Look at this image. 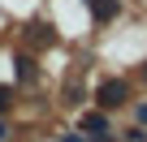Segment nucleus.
<instances>
[{"label": "nucleus", "mask_w": 147, "mask_h": 142, "mask_svg": "<svg viewBox=\"0 0 147 142\" xmlns=\"http://www.w3.org/2000/svg\"><path fill=\"white\" fill-rule=\"evenodd\" d=\"M95 103H100L104 112L125 108V103H130V82H125V78H104V82L95 86Z\"/></svg>", "instance_id": "1"}, {"label": "nucleus", "mask_w": 147, "mask_h": 142, "mask_svg": "<svg viewBox=\"0 0 147 142\" xmlns=\"http://www.w3.org/2000/svg\"><path fill=\"white\" fill-rule=\"evenodd\" d=\"M78 129H82L91 142H117V129H113V121H108V112H104V108H95V112H82Z\"/></svg>", "instance_id": "2"}, {"label": "nucleus", "mask_w": 147, "mask_h": 142, "mask_svg": "<svg viewBox=\"0 0 147 142\" xmlns=\"http://www.w3.org/2000/svg\"><path fill=\"white\" fill-rule=\"evenodd\" d=\"M13 78H18L22 86H30V82L39 78V60H35V52H13Z\"/></svg>", "instance_id": "3"}, {"label": "nucleus", "mask_w": 147, "mask_h": 142, "mask_svg": "<svg viewBox=\"0 0 147 142\" xmlns=\"http://www.w3.org/2000/svg\"><path fill=\"white\" fill-rule=\"evenodd\" d=\"M82 5H87L91 22H100V26L117 22V13H121V0H82Z\"/></svg>", "instance_id": "4"}, {"label": "nucleus", "mask_w": 147, "mask_h": 142, "mask_svg": "<svg viewBox=\"0 0 147 142\" xmlns=\"http://www.w3.org/2000/svg\"><path fill=\"white\" fill-rule=\"evenodd\" d=\"M26 39H30L35 47H52V43H56V30H52L48 22H30V26H26Z\"/></svg>", "instance_id": "5"}, {"label": "nucleus", "mask_w": 147, "mask_h": 142, "mask_svg": "<svg viewBox=\"0 0 147 142\" xmlns=\"http://www.w3.org/2000/svg\"><path fill=\"white\" fill-rule=\"evenodd\" d=\"M117 142H147V129H143V125H134V129L117 133Z\"/></svg>", "instance_id": "6"}, {"label": "nucleus", "mask_w": 147, "mask_h": 142, "mask_svg": "<svg viewBox=\"0 0 147 142\" xmlns=\"http://www.w3.org/2000/svg\"><path fill=\"white\" fill-rule=\"evenodd\" d=\"M130 121H134V125H143V129H147V99H138V103H134V108H130Z\"/></svg>", "instance_id": "7"}, {"label": "nucleus", "mask_w": 147, "mask_h": 142, "mask_svg": "<svg viewBox=\"0 0 147 142\" xmlns=\"http://www.w3.org/2000/svg\"><path fill=\"white\" fill-rule=\"evenodd\" d=\"M13 108V86H5V82H0V116H5Z\"/></svg>", "instance_id": "8"}, {"label": "nucleus", "mask_w": 147, "mask_h": 142, "mask_svg": "<svg viewBox=\"0 0 147 142\" xmlns=\"http://www.w3.org/2000/svg\"><path fill=\"white\" fill-rule=\"evenodd\" d=\"M56 142H91V138H87V133H82V129H65V133H61V138H56Z\"/></svg>", "instance_id": "9"}, {"label": "nucleus", "mask_w": 147, "mask_h": 142, "mask_svg": "<svg viewBox=\"0 0 147 142\" xmlns=\"http://www.w3.org/2000/svg\"><path fill=\"white\" fill-rule=\"evenodd\" d=\"M9 133H13V129H9V121L0 116V142H9Z\"/></svg>", "instance_id": "10"}, {"label": "nucleus", "mask_w": 147, "mask_h": 142, "mask_svg": "<svg viewBox=\"0 0 147 142\" xmlns=\"http://www.w3.org/2000/svg\"><path fill=\"white\" fill-rule=\"evenodd\" d=\"M138 78H143V82H147V60H143V69H138Z\"/></svg>", "instance_id": "11"}]
</instances>
